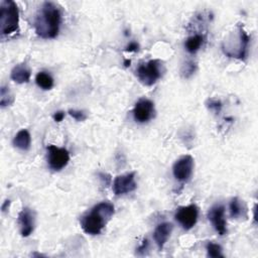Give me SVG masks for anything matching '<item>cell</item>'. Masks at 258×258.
<instances>
[{"instance_id": "8992f818", "label": "cell", "mask_w": 258, "mask_h": 258, "mask_svg": "<svg viewBox=\"0 0 258 258\" xmlns=\"http://www.w3.org/2000/svg\"><path fill=\"white\" fill-rule=\"evenodd\" d=\"M47 164L49 168L59 171L66 167L70 162V153L63 147L49 144L47 147Z\"/></svg>"}, {"instance_id": "ac0fdd59", "label": "cell", "mask_w": 258, "mask_h": 258, "mask_svg": "<svg viewBox=\"0 0 258 258\" xmlns=\"http://www.w3.org/2000/svg\"><path fill=\"white\" fill-rule=\"evenodd\" d=\"M244 206L242 201L235 197L230 202V215L233 219H239L244 215Z\"/></svg>"}, {"instance_id": "484cf974", "label": "cell", "mask_w": 258, "mask_h": 258, "mask_svg": "<svg viewBox=\"0 0 258 258\" xmlns=\"http://www.w3.org/2000/svg\"><path fill=\"white\" fill-rule=\"evenodd\" d=\"M139 48H140V45L135 42H132L125 47V50L128 51V53H134V51L139 50Z\"/></svg>"}, {"instance_id": "52a82bcc", "label": "cell", "mask_w": 258, "mask_h": 258, "mask_svg": "<svg viewBox=\"0 0 258 258\" xmlns=\"http://www.w3.org/2000/svg\"><path fill=\"white\" fill-rule=\"evenodd\" d=\"M199 217V208L195 204L184 206L177 210L176 220L185 230H191L196 224Z\"/></svg>"}, {"instance_id": "3957f363", "label": "cell", "mask_w": 258, "mask_h": 258, "mask_svg": "<svg viewBox=\"0 0 258 258\" xmlns=\"http://www.w3.org/2000/svg\"><path fill=\"white\" fill-rule=\"evenodd\" d=\"M249 36L244 30L241 24L237 25V33L234 38L229 36L227 40L223 43V50L224 54L231 58H236L240 60H245L247 57L248 45H249Z\"/></svg>"}, {"instance_id": "cb8c5ba5", "label": "cell", "mask_w": 258, "mask_h": 258, "mask_svg": "<svg viewBox=\"0 0 258 258\" xmlns=\"http://www.w3.org/2000/svg\"><path fill=\"white\" fill-rule=\"evenodd\" d=\"M148 246H149L148 240L145 238V239H143V241H142L141 245L136 249V253L139 254V255H145L147 249H148Z\"/></svg>"}, {"instance_id": "30bf717a", "label": "cell", "mask_w": 258, "mask_h": 258, "mask_svg": "<svg viewBox=\"0 0 258 258\" xmlns=\"http://www.w3.org/2000/svg\"><path fill=\"white\" fill-rule=\"evenodd\" d=\"M137 184L135 182V173L118 176L113 182V192L115 196H122L136 190Z\"/></svg>"}, {"instance_id": "5b68a950", "label": "cell", "mask_w": 258, "mask_h": 258, "mask_svg": "<svg viewBox=\"0 0 258 258\" xmlns=\"http://www.w3.org/2000/svg\"><path fill=\"white\" fill-rule=\"evenodd\" d=\"M163 67L160 60H150L137 68L136 76L143 85L152 86L162 78Z\"/></svg>"}, {"instance_id": "603a6c76", "label": "cell", "mask_w": 258, "mask_h": 258, "mask_svg": "<svg viewBox=\"0 0 258 258\" xmlns=\"http://www.w3.org/2000/svg\"><path fill=\"white\" fill-rule=\"evenodd\" d=\"M69 114H70V116H72L75 120H77V121H84V120L87 119V115H86V113L84 111H81V110H69Z\"/></svg>"}, {"instance_id": "d4e9b609", "label": "cell", "mask_w": 258, "mask_h": 258, "mask_svg": "<svg viewBox=\"0 0 258 258\" xmlns=\"http://www.w3.org/2000/svg\"><path fill=\"white\" fill-rule=\"evenodd\" d=\"M98 177H99L100 181L102 182V186L103 187L106 188V187H108L110 185V183H111L110 175L105 174V173H100V174H98Z\"/></svg>"}, {"instance_id": "e0dca14e", "label": "cell", "mask_w": 258, "mask_h": 258, "mask_svg": "<svg viewBox=\"0 0 258 258\" xmlns=\"http://www.w3.org/2000/svg\"><path fill=\"white\" fill-rule=\"evenodd\" d=\"M36 83L43 90H50L54 87V79L46 72H40L36 76Z\"/></svg>"}, {"instance_id": "ffe728a7", "label": "cell", "mask_w": 258, "mask_h": 258, "mask_svg": "<svg viewBox=\"0 0 258 258\" xmlns=\"http://www.w3.org/2000/svg\"><path fill=\"white\" fill-rule=\"evenodd\" d=\"M206 249H207V252H208V256L209 257H212V258L224 257V255H223V253H222V251H223L222 250V247L219 244L209 242L207 244V246H206Z\"/></svg>"}, {"instance_id": "4fadbf2b", "label": "cell", "mask_w": 258, "mask_h": 258, "mask_svg": "<svg viewBox=\"0 0 258 258\" xmlns=\"http://www.w3.org/2000/svg\"><path fill=\"white\" fill-rule=\"evenodd\" d=\"M173 229H174V226L171 223L164 222V223H161L160 225H158L156 230H154L153 240H154V242H156V244L158 245L160 250H162L164 247L168 238L170 237L171 232H173Z\"/></svg>"}, {"instance_id": "4316f807", "label": "cell", "mask_w": 258, "mask_h": 258, "mask_svg": "<svg viewBox=\"0 0 258 258\" xmlns=\"http://www.w3.org/2000/svg\"><path fill=\"white\" fill-rule=\"evenodd\" d=\"M64 118H65V112L63 111H58L54 114V120L56 122H62Z\"/></svg>"}, {"instance_id": "5bb4252c", "label": "cell", "mask_w": 258, "mask_h": 258, "mask_svg": "<svg viewBox=\"0 0 258 258\" xmlns=\"http://www.w3.org/2000/svg\"><path fill=\"white\" fill-rule=\"evenodd\" d=\"M30 76H31V72H30V69L25 65V64H19L16 65L11 71L10 77L11 79L19 83V84H24V83H28L30 80Z\"/></svg>"}, {"instance_id": "ba28073f", "label": "cell", "mask_w": 258, "mask_h": 258, "mask_svg": "<svg viewBox=\"0 0 258 258\" xmlns=\"http://www.w3.org/2000/svg\"><path fill=\"white\" fill-rule=\"evenodd\" d=\"M194 170V159L191 156H185L179 159L173 166L174 177L180 182H188L191 179Z\"/></svg>"}, {"instance_id": "9a60e30c", "label": "cell", "mask_w": 258, "mask_h": 258, "mask_svg": "<svg viewBox=\"0 0 258 258\" xmlns=\"http://www.w3.org/2000/svg\"><path fill=\"white\" fill-rule=\"evenodd\" d=\"M31 144V137L26 129H22L16 133L13 139V145L22 150H28Z\"/></svg>"}, {"instance_id": "7a4b0ae2", "label": "cell", "mask_w": 258, "mask_h": 258, "mask_svg": "<svg viewBox=\"0 0 258 258\" xmlns=\"http://www.w3.org/2000/svg\"><path fill=\"white\" fill-rule=\"evenodd\" d=\"M114 206L109 202L97 204L88 214L81 218L80 224L83 231L88 235L100 234L114 215Z\"/></svg>"}, {"instance_id": "7402d4cb", "label": "cell", "mask_w": 258, "mask_h": 258, "mask_svg": "<svg viewBox=\"0 0 258 258\" xmlns=\"http://www.w3.org/2000/svg\"><path fill=\"white\" fill-rule=\"evenodd\" d=\"M207 107L215 114H219L222 109V103L216 99H209L207 102Z\"/></svg>"}, {"instance_id": "7c38bea8", "label": "cell", "mask_w": 258, "mask_h": 258, "mask_svg": "<svg viewBox=\"0 0 258 258\" xmlns=\"http://www.w3.org/2000/svg\"><path fill=\"white\" fill-rule=\"evenodd\" d=\"M17 222H19L22 236L28 237L34 229V213L28 208H23L19 214Z\"/></svg>"}, {"instance_id": "f1b7e54d", "label": "cell", "mask_w": 258, "mask_h": 258, "mask_svg": "<svg viewBox=\"0 0 258 258\" xmlns=\"http://www.w3.org/2000/svg\"><path fill=\"white\" fill-rule=\"evenodd\" d=\"M130 63H131L130 61H128V60H125V63H124V64H125V66H126V67H128V66H130Z\"/></svg>"}, {"instance_id": "277c9868", "label": "cell", "mask_w": 258, "mask_h": 258, "mask_svg": "<svg viewBox=\"0 0 258 258\" xmlns=\"http://www.w3.org/2000/svg\"><path fill=\"white\" fill-rule=\"evenodd\" d=\"M20 11L12 0H3L0 3V26L1 34L7 36L19 29Z\"/></svg>"}, {"instance_id": "2e32d148", "label": "cell", "mask_w": 258, "mask_h": 258, "mask_svg": "<svg viewBox=\"0 0 258 258\" xmlns=\"http://www.w3.org/2000/svg\"><path fill=\"white\" fill-rule=\"evenodd\" d=\"M203 43H204V37L202 34H194V36L190 37L187 40V42L185 43V47L186 49L190 54H196L202 47Z\"/></svg>"}, {"instance_id": "6da1fadb", "label": "cell", "mask_w": 258, "mask_h": 258, "mask_svg": "<svg viewBox=\"0 0 258 258\" xmlns=\"http://www.w3.org/2000/svg\"><path fill=\"white\" fill-rule=\"evenodd\" d=\"M62 15L60 9L53 2H45L40 8L34 28L39 37L45 40L55 39L59 34Z\"/></svg>"}, {"instance_id": "44dd1931", "label": "cell", "mask_w": 258, "mask_h": 258, "mask_svg": "<svg viewBox=\"0 0 258 258\" xmlns=\"http://www.w3.org/2000/svg\"><path fill=\"white\" fill-rule=\"evenodd\" d=\"M195 70H196V65L193 62H188L187 64H185V66L182 69V75L185 78H188L194 74Z\"/></svg>"}, {"instance_id": "83f0119b", "label": "cell", "mask_w": 258, "mask_h": 258, "mask_svg": "<svg viewBox=\"0 0 258 258\" xmlns=\"http://www.w3.org/2000/svg\"><path fill=\"white\" fill-rule=\"evenodd\" d=\"M9 206H10V201H9V200H6V201L3 203L2 207H1V210H2V212H3V213H4V212H6V211L8 210Z\"/></svg>"}, {"instance_id": "d6986e66", "label": "cell", "mask_w": 258, "mask_h": 258, "mask_svg": "<svg viewBox=\"0 0 258 258\" xmlns=\"http://www.w3.org/2000/svg\"><path fill=\"white\" fill-rule=\"evenodd\" d=\"M13 101H14V97L11 94L9 88L1 87V90H0V105H1V107H6L11 105Z\"/></svg>"}, {"instance_id": "8fae6325", "label": "cell", "mask_w": 258, "mask_h": 258, "mask_svg": "<svg viewBox=\"0 0 258 258\" xmlns=\"http://www.w3.org/2000/svg\"><path fill=\"white\" fill-rule=\"evenodd\" d=\"M208 218L219 235L223 236L227 233V223L225 219V208L222 205H216L208 213Z\"/></svg>"}, {"instance_id": "9c48e42d", "label": "cell", "mask_w": 258, "mask_h": 258, "mask_svg": "<svg viewBox=\"0 0 258 258\" xmlns=\"http://www.w3.org/2000/svg\"><path fill=\"white\" fill-rule=\"evenodd\" d=\"M154 113H156V109H154L153 102L145 98L137 101L133 108V117L135 121L139 123L148 122L154 117Z\"/></svg>"}]
</instances>
